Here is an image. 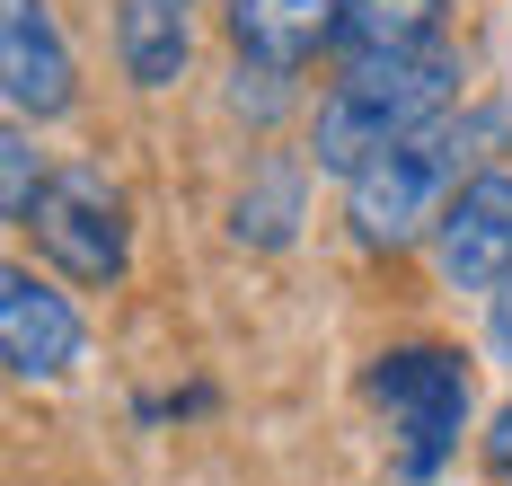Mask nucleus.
I'll return each mask as SVG.
<instances>
[{
  "label": "nucleus",
  "instance_id": "2eb2a0df",
  "mask_svg": "<svg viewBox=\"0 0 512 486\" xmlns=\"http://www.w3.org/2000/svg\"><path fill=\"white\" fill-rule=\"evenodd\" d=\"M504 486H512V478H504Z\"/></svg>",
  "mask_w": 512,
  "mask_h": 486
},
{
  "label": "nucleus",
  "instance_id": "4468645a",
  "mask_svg": "<svg viewBox=\"0 0 512 486\" xmlns=\"http://www.w3.org/2000/svg\"><path fill=\"white\" fill-rule=\"evenodd\" d=\"M486 469H495V478H512V407L486 425Z\"/></svg>",
  "mask_w": 512,
  "mask_h": 486
},
{
  "label": "nucleus",
  "instance_id": "9b49d317",
  "mask_svg": "<svg viewBox=\"0 0 512 486\" xmlns=\"http://www.w3.org/2000/svg\"><path fill=\"white\" fill-rule=\"evenodd\" d=\"M292 213H301V177L265 168V195H239V239H256V248H283V239H292Z\"/></svg>",
  "mask_w": 512,
  "mask_h": 486
},
{
  "label": "nucleus",
  "instance_id": "423d86ee",
  "mask_svg": "<svg viewBox=\"0 0 512 486\" xmlns=\"http://www.w3.org/2000/svg\"><path fill=\"white\" fill-rule=\"evenodd\" d=\"M433 266L451 292H495L512 274V168H477L451 195V213L433 230Z\"/></svg>",
  "mask_w": 512,
  "mask_h": 486
},
{
  "label": "nucleus",
  "instance_id": "0eeeda50",
  "mask_svg": "<svg viewBox=\"0 0 512 486\" xmlns=\"http://www.w3.org/2000/svg\"><path fill=\"white\" fill-rule=\"evenodd\" d=\"M0 363H9V380H62L80 363V310L27 266L0 274Z\"/></svg>",
  "mask_w": 512,
  "mask_h": 486
},
{
  "label": "nucleus",
  "instance_id": "20e7f679",
  "mask_svg": "<svg viewBox=\"0 0 512 486\" xmlns=\"http://www.w3.org/2000/svg\"><path fill=\"white\" fill-rule=\"evenodd\" d=\"M27 230H36V248H45L53 266L71 274V283H89V292H106V283L124 274V195H115V177L89 168V160L45 177Z\"/></svg>",
  "mask_w": 512,
  "mask_h": 486
},
{
  "label": "nucleus",
  "instance_id": "7ed1b4c3",
  "mask_svg": "<svg viewBox=\"0 0 512 486\" xmlns=\"http://www.w3.org/2000/svg\"><path fill=\"white\" fill-rule=\"evenodd\" d=\"M371 398L389 407V433H398V469L407 478H433L451 451H460L468 425V372L451 345H398L371 363Z\"/></svg>",
  "mask_w": 512,
  "mask_h": 486
},
{
  "label": "nucleus",
  "instance_id": "6e6552de",
  "mask_svg": "<svg viewBox=\"0 0 512 486\" xmlns=\"http://www.w3.org/2000/svg\"><path fill=\"white\" fill-rule=\"evenodd\" d=\"M345 0H230V45L256 71H301L318 45H336Z\"/></svg>",
  "mask_w": 512,
  "mask_h": 486
},
{
  "label": "nucleus",
  "instance_id": "f257e3e1",
  "mask_svg": "<svg viewBox=\"0 0 512 486\" xmlns=\"http://www.w3.org/2000/svg\"><path fill=\"white\" fill-rule=\"evenodd\" d=\"M451 98H460V54H451V45L398 54V62H354V71L327 89L318 124H309V160L327 168V177H354L362 160H380V151L415 142L424 124H442Z\"/></svg>",
  "mask_w": 512,
  "mask_h": 486
},
{
  "label": "nucleus",
  "instance_id": "ddd939ff",
  "mask_svg": "<svg viewBox=\"0 0 512 486\" xmlns=\"http://www.w3.org/2000/svg\"><path fill=\"white\" fill-rule=\"evenodd\" d=\"M486 336H495V354L512 363V274L495 283V292H486Z\"/></svg>",
  "mask_w": 512,
  "mask_h": 486
},
{
  "label": "nucleus",
  "instance_id": "1a4fd4ad",
  "mask_svg": "<svg viewBox=\"0 0 512 486\" xmlns=\"http://www.w3.org/2000/svg\"><path fill=\"white\" fill-rule=\"evenodd\" d=\"M186 54H195L186 0H124L115 9V62H124L133 89H177Z\"/></svg>",
  "mask_w": 512,
  "mask_h": 486
},
{
  "label": "nucleus",
  "instance_id": "9d476101",
  "mask_svg": "<svg viewBox=\"0 0 512 486\" xmlns=\"http://www.w3.org/2000/svg\"><path fill=\"white\" fill-rule=\"evenodd\" d=\"M442 45V0H345L336 9V54L345 62H398Z\"/></svg>",
  "mask_w": 512,
  "mask_h": 486
},
{
  "label": "nucleus",
  "instance_id": "f8f14e48",
  "mask_svg": "<svg viewBox=\"0 0 512 486\" xmlns=\"http://www.w3.org/2000/svg\"><path fill=\"white\" fill-rule=\"evenodd\" d=\"M36 195H45V177H36V142H27V124H9V133H0V213L27 230Z\"/></svg>",
  "mask_w": 512,
  "mask_h": 486
},
{
  "label": "nucleus",
  "instance_id": "f03ea898",
  "mask_svg": "<svg viewBox=\"0 0 512 486\" xmlns=\"http://www.w3.org/2000/svg\"><path fill=\"white\" fill-rule=\"evenodd\" d=\"M504 115H468V124H424L415 142L398 151H380V160H362L345 177V221H354L362 248H415V239H433L442 213H451V195H460L468 177H477V133H495Z\"/></svg>",
  "mask_w": 512,
  "mask_h": 486
},
{
  "label": "nucleus",
  "instance_id": "39448f33",
  "mask_svg": "<svg viewBox=\"0 0 512 486\" xmlns=\"http://www.w3.org/2000/svg\"><path fill=\"white\" fill-rule=\"evenodd\" d=\"M0 98L18 124H53L80 98V71H71V45L53 27L45 0H0Z\"/></svg>",
  "mask_w": 512,
  "mask_h": 486
}]
</instances>
